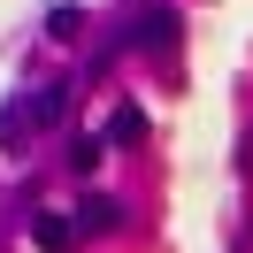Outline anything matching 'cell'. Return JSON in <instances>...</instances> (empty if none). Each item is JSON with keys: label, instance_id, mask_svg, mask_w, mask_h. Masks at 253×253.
Masks as SVG:
<instances>
[{"label": "cell", "instance_id": "obj_1", "mask_svg": "<svg viewBox=\"0 0 253 253\" xmlns=\"http://www.w3.org/2000/svg\"><path fill=\"white\" fill-rule=\"evenodd\" d=\"M176 31H184V23H176V8H154V16L138 23V46L154 54V62H169V54H176Z\"/></svg>", "mask_w": 253, "mask_h": 253}, {"label": "cell", "instance_id": "obj_2", "mask_svg": "<svg viewBox=\"0 0 253 253\" xmlns=\"http://www.w3.org/2000/svg\"><path fill=\"white\" fill-rule=\"evenodd\" d=\"M23 115H31V130H54L69 115V84H39V92L23 100Z\"/></svg>", "mask_w": 253, "mask_h": 253}, {"label": "cell", "instance_id": "obj_3", "mask_svg": "<svg viewBox=\"0 0 253 253\" xmlns=\"http://www.w3.org/2000/svg\"><path fill=\"white\" fill-rule=\"evenodd\" d=\"M115 215H123V207H115V200H100V192L77 207V222H84V230H115Z\"/></svg>", "mask_w": 253, "mask_h": 253}, {"label": "cell", "instance_id": "obj_4", "mask_svg": "<svg viewBox=\"0 0 253 253\" xmlns=\"http://www.w3.org/2000/svg\"><path fill=\"white\" fill-rule=\"evenodd\" d=\"M77 31H84V8H54V16H46V39H62V46H69Z\"/></svg>", "mask_w": 253, "mask_h": 253}, {"label": "cell", "instance_id": "obj_5", "mask_svg": "<svg viewBox=\"0 0 253 253\" xmlns=\"http://www.w3.org/2000/svg\"><path fill=\"white\" fill-rule=\"evenodd\" d=\"M31 238H39L46 253H62V246H69V222H62V215H39V222H31Z\"/></svg>", "mask_w": 253, "mask_h": 253}, {"label": "cell", "instance_id": "obj_6", "mask_svg": "<svg viewBox=\"0 0 253 253\" xmlns=\"http://www.w3.org/2000/svg\"><path fill=\"white\" fill-rule=\"evenodd\" d=\"M23 138H31V115H23V108H0V146H23Z\"/></svg>", "mask_w": 253, "mask_h": 253}, {"label": "cell", "instance_id": "obj_7", "mask_svg": "<svg viewBox=\"0 0 253 253\" xmlns=\"http://www.w3.org/2000/svg\"><path fill=\"white\" fill-rule=\"evenodd\" d=\"M108 138H115V146H130V138H146V115H138V108H123V115H115V123H108Z\"/></svg>", "mask_w": 253, "mask_h": 253}]
</instances>
